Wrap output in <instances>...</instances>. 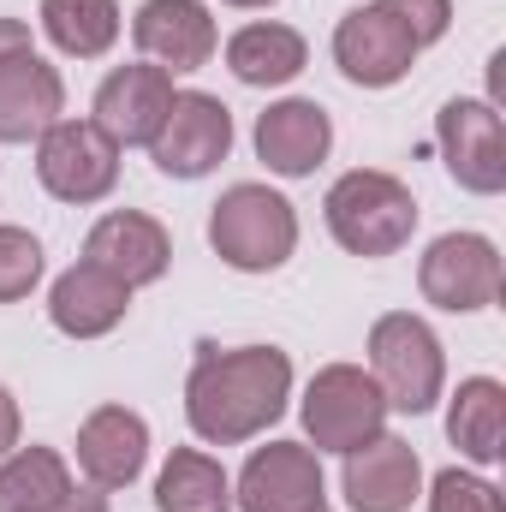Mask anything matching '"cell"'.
Here are the masks:
<instances>
[{
  "label": "cell",
  "mask_w": 506,
  "mask_h": 512,
  "mask_svg": "<svg viewBox=\"0 0 506 512\" xmlns=\"http://www.w3.org/2000/svg\"><path fill=\"white\" fill-rule=\"evenodd\" d=\"M131 42L161 66V72H197L215 60L221 30L203 0H143L131 18Z\"/></svg>",
  "instance_id": "obj_14"
},
{
  "label": "cell",
  "mask_w": 506,
  "mask_h": 512,
  "mask_svg": "<svg viewBox=\"0 0 506 512\" xmlns=\"http://www.w3.org/2000/svg\"><path fill=\"white\" fill-rule=\"evenodd\" d=\"M36 280H42V245L24 227H0V304L30 298Z\"/></svg>",
  "instance_id": "obj_25"
},
{
  "label": "cell",
  "mask_w": 506,
  "mask_h": 512,
  "mask_svg": "<svg viewBox=\"0 0 506 512\" xmlns=\"http://www.w3.org/2000/svg\"><path fill=\"white\" fill-rule=\"evenodd\" d=\"M72 489V471L54 447H18L0 459V512H48Z\"/></svg>",
  "instance_id": "obj_24"
},
{
  "label": "cell",
  "mask_w": 506,
  "mask_h": 512,
  "mask_svg": "<svg viewBox=\"0 0 506 512\" xmlns=\"http://www.w3.org/2000/svg\"><path fill=\"white\" fill-rule=\"evenodd\" d=\"M417 286H423V298L435 310H453V316L501 304L506 274H501L495 239H483V233H441L417 262Z\"/></svg>",
  "instance_id": "obj_7"
},
{
  "label": "cell",
  "mask_w": 506,
  "mask_h": 512,
  "mask_svg": "<svg viewBox=\"0 0 506 512\" xmlns=\"http://www.w3.org/2000/svg\"><path fill=\"white\" fill-rule=\"evenodd\" d=\"M447 441L471 459V465H501L506 441V387L495 376H471L459 382L447 405Z\"/></svg>",
  "instance_id": "obj_20"
},
{
  "label": "cell",
  "mask_w": 506,
  "mask_h": 512,
  "mask_svg": "<svg viewBox=\"0 0 506 512\" xmlns=\"http://www.w3.org/2000/svg\"><path fill=\"white\" fill-rule=\"evenodd\" d=\"M292 399V358L280 346H203L185 382V417L209 447L256 441L268 423H280Z\"/></svg>",
  "instance_id": "obj_1"
},
{
  "label": "cell",
  "mask_w": 506,
  "mask_h": 512,
  "mask_svg": "<svg viewBox=\"0 0 506 512\" xmlns=\"http://www.w3.org/2000/svg\"><path fill=\"white\" fill-rule=\"evenodd\" d=\"M84 262L102 268V274H114L120 286L137 292V286H149V280L167 274L173 239H167V227H161L155 215H143V209H114V215H102V221L90 227Z\"/></svg>",
  "instance_id": "obj_13"
},
{
  "label": "cell",
  "mask_w": 506,
  "mask_h": 512,
  "mask_svg": "<svg viewBox=\"0 0 506 512\" xmlns=\"http://www.w3.org/2000/svg\"><path fill=\"white\" fill-rule=\"evenodd\" d=\"M429 512H506V501L489 477L453 465V471H441V477L429 483Z\"/></svg>",
  "instance_id": "obj_26"
},
{
  "label": "cell",
  "mask_w": 506,
  "mask_h": 512,
  "mask_svg": "<svg viewBox=\"0 0 506 512\" xmlns=\"http://www.w3.org/2000/svg\"><path fill=\"white\" fill-rule=\"evenodd\" d=\"M36 179L60 203H102L120 185V143L96 120H54L36 137Z\"/></svg>",
  "instance_id": "obj_6"
},
{
  "label": "cell",
  "mask_w": 506,
  "mask_h": 512,
  "mask_svg": "<svg viewBox=\"0 0 506 512\" xmlns=\"http://www.w3.org/2000/svg\"><path fill=\"white\" fill-rule=\"evenodd\" d=\"M173 96H179V90H173V72H161L155 60H137V66H120V72L102 78L90 120L108 131L120 149H131V143H155V131H161V120H167Z\"/></svg>",
  "instance_id": "obj_12"
},
{
  "label": "cell",
  "mask_w": 506,
  "mask_h": 512,
  "mask_svg": "<svg viewBox=\"0 0 506 512\" xmlns=\"http://www.w3.org/2000/svg\"><path fill=\"white\" fill-rule=\"evenodd\" d=\"M328 233L352 256H393L417 233V197L405 179L381 167H352L328 185Z\"/></svg>",
  "instance_id": "obj_2"
},
{
  "label": "cell",
  "mask_w": 506,
  "mask_h": 512,
  "mask_svg": "<svg viewBox=\"0 0 506 512\" xmlns=\"http://www.w3.org/2000/svg\"><path fill=\"white\" fill-rule=\"evenodd\" d=\"M227 6H274V0H227Z\"/></svg>",
  "instance_id": "obj_32"
},
{
  "label": "cell",
  "mask_w": 506,
  "mask_h": 512,
  "mask_svg": "<svg viewBox=\"0 0 506 512\" xmlns=\"http://www.w3.org/2000/svg\"><path fill=\"white\" fill-rule=\"evenodd\" d=\"M18 429H24V417H18V399H12V393L0 387V459H6L12 447H18Z\"/></svg>",
  "instance_id": "obj_30"
},
{
  "label": "cell",
  "mask_w": 506,
  "mask_h": 512,
  "mask_svg": "<svg viewBox=\"0 0 506 512\" xmlns=\"http://www.w3.org/2000/svg\"><path fill=\"white\" fill-rule=\"evenodd\" d=\"M316 512H328V507H316Z\"/></svg>",
  "instance_id": "obj_33"
},
{
  "label": "cell",
  "mask_w": 506,
  "mask_h": 512,
  "mask_svg": "<svg viewBox=\"0 0 506 512\" xmlns=\"http://www.w3.org/2000/svg\"><path fill=\"white\" fill-rule=\"evenodd\" d=\"M227 149H233V114L221 96H203V90H179L149 143V155L167 179H203L227 161Z\"/></svg>",
  "instance_id": "obj_8"
},
{
  "label": "cell",
  "mask_w": 506,
  "mask_h": 512,
  "mask_svg": "<svg viewBox=\"0 0 506 512\" xmlns=\"http://www.w3.org/2000/svg\"><path fill=\"white\" fill-rule=\"evenodd\" d=\"M417 489H423V459H417L411 441L381 429L376 441L346 453V501H352V512H411Z\"/></svg>",
  "instance_id": "obj_15"
},
{
  "label": "cell",
  "mask_w": 506,
  "mask_h": 512,
  "mask_svg": "<svg viewBox=\"0 0 506 512\" xmlns=\"http://www.w3.org/2000/svg\"><path fill=\"white\" fill-rule=\"evenodd\" d=\"M155 507L161 512H227L233 507V477L221 471V459L179 447L161 477H155Z\"/></svg>",
  "instance_id": "obj_22"
},
{
  "label": "cell",
  "mask_w": 506,
  "mask_h": 512,
  "mask_svg": "<svg viewBox=\"0 0 506 512\" xmlns=\"http://www.w3.org/2000/svg\"><path fill=\"white\" fill-rule=\"evenodd\" d=\"M42 30L60 54L96 60L120 42V6L114 0H42Z\"/></svg>",
  "instance_id": "obj_23"
},
{
  "label": "cell",
  "mask_w": 506,
  "mask_h": 512,
  "mask_svg": "<svg viewBox=\"0 0 506 512\" xmlns=\"http://www.w3.org/2000/svg\"><path fill=\"white\" fill-rule=\"evenodd\" d=\"M233 501L245 512H316V507H328L322 465L298 441H268V447H256L251 459H245Z\"/></svg>",
  "instance_id": "obj_11"
},
{
  "label": "cell",
  "mask_w": 506,
  "mask_h": 512,
  "mask_svg": "<svg viewBox=\"0 0 506 512\" xmlns=\"http://www.w3.org/2000/svg\"><path fill=\"white\" fill-rule=\"evenodd\" d=\"M387 429V399L370 370L358 364H328L304 387V435L316 441V453H352L364 441H376Z\"/></svg>",
  "instance_id": "obj_5"
},
{
  "label": "cell",
  "mask_w": 506,
  "mask_h": 512,
  "mask_svg": "<svg viewBox=\"0 0 506 512\" xmlns=\"http://www.w3.org/2000/svg\"><path fill=\"white\" fill-rule=\"evenodd\" d=\"M18 54H36L30 24H24V18H0V66H6V60H18Z\"/></svg>",
  "instance_id": "obj_28"
},
{
  "label": "cell",
  "mask_w": 506,
  "mask_h": 512,
  "mask_svg": "<svg viewBox=\"0 0 506 512\" xmlns=\"http://www.w3.org/2000/svg\"><path fill=\"white\" fill-rule=\"evenodd\" d=\"M304 60H310V48H304V36H298L292 24H245V30L227 42V66H233V78L251 84V90L292 84V78L304 72Z\"/></svg>",
  "instance_id": "obj_21"
},
{
  "label": "cell",
  "mask_w": 506,
  "mask_h": 512,
  "mask_svg": "<svg viewBox=\"0 0 506 512\" xmlns=\"http://www.w3.org/2000/svg\"><path fill=\"white\" fill-rule=\"evenodd\" d=\"M435 143H441L447 173H453L465 191H477V197L506 191V131H501V114H495L489 102L453 96V102L435 114Z\"/></svg>",
  "instance_id": "obj_9"
},
{
  "label": "cell",
  "mask_w": 506,
  "mask_h": 512,
  "mask_svg": "<svg viewBox=\"0 0 506 512\" xmlns=\"http://www.w3.org/2000/svg\"><path fill=\"white\" fill-rule=\"evenodd\" d=\"M489 96H495L489 108H501V102H506V54H495V60H489Z\"/></svg>",
  "instance_id": "obj_31"
},
{
  "label": "cell",
  "mask_w": 506,
  "mask_h": 512,
  "mask_svg": "<svg viewBox=\"0 0 506 512\" xmlns=\"http://www.w3.org/2000/svg\"><path fill=\"white\" fill-rule=\"evenodd\" d=\"M376 6L399 24V30H405V36H411V48H417V54L453 30V0H376Z\"/></svg>",
  "instance_id": "obj_27"
},
{
  "label": "cell",
  "mask_w": 506,
  "mask_h": 512,
  "mask_svg": "<svg viewBox=\"0 0 506 512\" xmlns=\"http://www.w3.org/2000/svg\"><path fill=\"white\" fill-rule=\"evenodd\" d=\"M126 310H131V286H120L114 274H102V268H90V262L66 268V274L54 280V292H48V322H54L60 334H72V340H102V334H114V328L126 322Z\"/></svg>",
  "instance_id": "obj_18"
},
{
  "label": "cell",
  "mask_w": 506,
  "mask_h": 512,
  "mask_svg": "<svg viewBox=\"0 0 506 512\" xmlns=\"http://www.w3.org/2000/svg\"><path fill=\"white\" fill-rule=\"evenodd\" d=\"M334 60H340V72L358 90H393L417 66V48H411V36L370 0V6H352L334 24Z\"/></svg>",
  "instance_id": "obj_10"
},
{
  "label": "cell",
  "mask_w": 506,
  "mask_h": 512,
  "mask_svg": "<svg viewBox=\"0 0 506 512\" xmlns=\"http://www.w3.org/2000/svg\"><path fill=\"white\" fill-rule=\"evenodd\" d=\"M149 465V423L126 405H96L78 429V471L90 489H131Z\"/></svg>",
  "instance_id": "obj_17"
},
{
  "label": "cell",
  "mask_w": 506,
  "mask_h": 512,
  "mask_svg": "<svg viewBox=\"0 0 506 512\" xmlns=\"http://www.w3.org/2000/svg\"><path fill=\"white\" fill-rule=\"evenodd\" d=\"M370 376H376L387 411H405V417L435 411L441 382H447V352L435 328L411 310H387L370 328Z\"/></svg>",
  "instance_id": "obj_3"
},
{
  "label": "cell",
  "mask_w": 506,
  "mask_h": 512,
  "mask_svg": "<svg viewBox=\"0 0 506 512\" xmlns=\"http://www.w3.org/2000/svg\"><path fill=\"white\" fill-rule=\"evenodd\" d=\"M209 245L239 274H274L298 251V215L268 185H233V191H221V203L209 215Z\"/></svg>",
  "instance_id": "obj_4"
},
{
  "label": "cell",
  "mask_w": 506,
  "mask_h": 512,
  "mask_svg": "<svg viewBox=\"0 0 506 512\" xmlns=\"http://www.w3.org/2000/svg\"><path fill=\"white\" fill-rule=\"evenodd\" d=\"M48 512H108V489H78V483H72Z\"/></svg>",
  "instance_id": "obj_29"
},
{
  "label": "cell",
  "mask_w": 506,
  "mask_h": 512,
  "mask_svg": "<svg viewBox=\"0 0 506 512\" xmlns=\"http://www.w3.org/2000/svg\"><path fill=\"white\" fill-rule=\"evenodd\" d=\"M66 84L42 54H18L0 66V143H30L60 120Z\"/></svg>",
  "instance_id": "obj_19"
},
{
  "label": "cell",
  "mask_w": 506,
  "mask_h": 512,
  "mask_svg": "<svg viewBox=\"0 0 506 512\" xmlns=\"http://www.w3.org/2000/svg\"><path fill=\"white\" fill-rule=\"evenodd\" d=\"M334 149V120L322 102H304V96H286L274 102L262 120H256V155L268 161V173L280 179H310Z\"/></svg>",
  "instance_id": "obj_16"
}]
</instances>
